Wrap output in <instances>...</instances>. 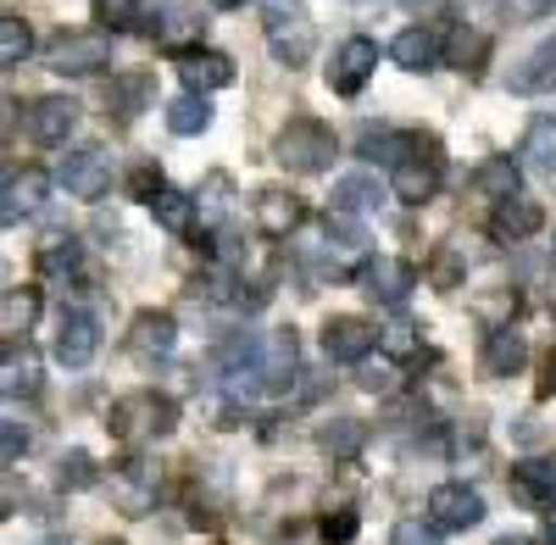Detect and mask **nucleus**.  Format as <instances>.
<instances>
[{
    "instance_id": "nucleus-1",
    "label": "nucleus",
    "mask_w": 556,
    "mask_h": 545,
    "mask_svg": "<svg viewBox=\"0 0 556 545\" xmlns=\"http://www.w3.org/2000/svg\"><path fill=\"white\" fill-rule=\"evenodd\" d=\"M173 423H178V406H173L167 395H156V390L123 395V401L112 406V418H106V429H112L123 445H151V440L173 434Z\"/></svg>"
},
{
    "instance_id": "nucleus-2",
    "label": "nucleus",
    "mask_w": 556,
    "mask_h": 545,
    "mask_svg": "<svg viewBox=\"0 0 556 545\" xmlns=\"http://www.w3.org/2000/svg\"><path fill=\"white\" fill-rule=\"evenodd\" d=\"M273 156L285 162L290 173H329L334 156H340V140H334L329 123H317V117H290L285 128H278Z\"/></svg>"
},
{
    "instance_id": "nucleus-3",
    "label": "nucleus",
    "mask_w": 556,
    "mask_h": 545,
    "mask_svg": "<svg viewBox=\"0 0 556 545\" xmlns=\"http://www.w3.org/2000/svg\"><path fill=\"white\" fill-rule=\"evenodd\" d=\"M45 62H51V73H67V78L106 73V67H112V34H106V28L56 34L51 45H45Z\"/></svg>"
},
{
    "instance_id": "nucleus-4",
    "label": "nucleus",
    "mask_w": 556,
    "mask_h": 545,
    "mask_svg": "<svg viewBox=\"0 0 556 545\" xmlns=\"http://www.w3.org/2000/svg\"><path fill=\"white\" fill-rule=\"evenodd\" d=\"M440 178H445V156H440V145H434V140H429V145L417 140V145L395 162V173H390V195L406 201V206H424V201H434Z\"/></svg>"
},
{
    "instance_id": "nucleus-5",
    "label": "nucleus",
    "mask_w": 556,
    "mask_h": 545,
    "mask_svg": "<svg viewBox=\"0 0 556 545\" xmlns=\"http://www.w3.org/2000/svg\"><path fill=\"white\" fill-rule=\"evenodd\" d=\"M56 185L78 201H101L112 190V156L96 151V145H84V151H67L56 162Z\"/></svg>"
},
{
    "instance_id": "nucleus-6",
    "label": "nucleus",
    "mask_w": 556,
    "mask_h": 545,
    "mask_svg": "<svg viewBox=\"0 0 556 545\" xmlns=\"http://www.w3.org/2000/svg\"><path fill=\"white\" fill-rule=\"evenodd\" d=\"M112 502H117V512H128V518H146V512L156 507V468H151L146 457L117 462V468H112Z\"/></svg>"
},
{
    "instance_id": "nucleus-7",
    "label": "nucleus",
    "mask_w": 556,
    "mask_h": 545,
    "mask_svg": "<svg viewBox=\"0 0 556 545\" xmlns=\"http://www.w3.org/2000/svg\"><path fill=\"white\" fill-rule=\"evenodd\" d=\"M267 51L285 62V67H306L312 51H317L312 17H301V12H273V17H267Z\"/></svg>"
},
{
    "instance_id": "nucleus-8",
    "label": "nucleus",
    "mask_w": 556,
    "mask_h": 545,
    "mask_svg": "<svg viewBox=\"0 0 556 545\" xmlns=\"http://www.w3.org/2000/svg\"><path fill=\"white\" fill-rule=\"evenodd\" d=\"M374 67H379V45L367 34H351L334 51V62H329V89L334 96H356V89L374 78Z\"/></svg>"
},
{
    "instance_id": "nucleus-9",
    "label": "nucleus",
    "mask_w": 556,
    "mask_h": 545,
    "mask_svg": "<svg viewBox=\"0 0 556 545\" xmlns=\"http://www.w3.org/2000/svg\"><path fill=\"white\" fill-rule=\"evenodd\" d=\"M429 523L434 529H473V523H484V495L473 484H434L429 490Z\"/></svg>"
},
{
    "instance_id": "nucleus-10",
    "label": "nucleus",
    "mask_w": 556,
    "mask_h": 545,
    "mask_svg": "<svg viewBox=\"0 0 556 545\" xmlns=\"http://www.w3.org/2000/svg\"><path fill=\"white\" fill-rule=\"evenodd\" d=\"M45 195H51V178H45L39 167L7 173L0 178V229H12V223H23L28 212H39Z\"/></svg>"
},
{
    "instance_id": "nucleus-11",
    "label": "nucleus",
    "mask_w": 556,
    "mask_h": 545,
    "mask_svg": "<svg viewBox=\"0 0 556 545\" xmlns=\"http://www.w3.org/2000/svg\"><path fill=\"white\" fill-rule=\"evenodd\" d=\"M178 78H184V96H212V89L235 84V62H228L223 51H184Z\"/></svg>"
},
{
    "instance_id": "nucleus-12",
    "label": "nucleus",
    "mask_w": 556,
    "mask_h": 545,
    "mask_svg": "<svg viewBox=\"0 0 556 545\" xmlns=\"http://www.w3.org/2000/svg\"><path fill=\"white\" fill-rule=\"evenodd\" d=\"M101 351V324L89 312H62L56 324V362H67V368H84V362H96Z\"/></svg>"
},
{
    "instance_id": "nucleus-13",
    "label": "nucleus",
    "mask_w": 556,
    "mask_h": 545,
    "mask_svg": "<svg viewBox=\"0 0 556 545\" xmlns=\"http://www.w3.org/2000/svg\"><path fill=\"white\" fill-rule=\"evenodd\" d=\"M39 379H45V362H39L34 345L12 340L7 351H0V395H12V401L39 395Z\"/></svg>"
},
{
    "instance_id": "nucleus-14",
    "label": "nucleus",
    "mask_w": 556,
    "mask_h": 545,
    "mask_svg": "<svg viewBox=\"0 0 556 545\" xmlns=\"http://www.w3.org/2000/svg\"><path fill=\"white\" fill-rule=\"evenodd\" d=\"M440 56H445V39H440L434 28H424V23L401 28V34H395V45H390V62H395V67H406V73H434V67H440Z\"/></svg>"
},
{
    "instance_id": "nucleus-15",
    "label": "nucleus",
    "mask_w": 556,
    "mask_h": 545,
    "mask_svg": "<svg viewBox=\"0 0 556 545\" xmlns=\"http://www.w3.org/2000/svg\"><path fill=\"white\" fill-rule=\"evenodd\" d=\"M513 502H523L534 512L556 507V457H529L513 468Z\"/></svg>"
},
{
    "instance_id": "nucleus-16",
    "label": "nucleus",
    "mask_w": 556,
    "mask_h": 545,
    "mask_svg": "<svg viewBox=\"0 0 556 545\" xmlns=\"http://www.w3.org/2000/svg\"><path fill=\"white\" fill-rule=\"evenodd\" d=\"M374 345H379V329L367 324V317H329V324H323V351L334 362H362Z\"/></svg>"
},
{
    "instance_id": "nucleus-17",
    "label": "nucleus",
    "mask_w": 556,
    "mask_h": 545,
    "mask_svg": "<svg viewBox=\"0 0 556 545\" xmlns=\"http://www.w3.org/2000/svg\"><path fill=\"white\" fill-rule=\"evenodd\" d=\"M73 128H78V101H67V96H45V101H34V112H28V134L39 145H67L73 140Z\"/></svg>"
},
{
    "instance_id": "nucleus-18",
    "label": "nucleus",
    "mask_w": 556,
    "mask_h": 545,
    "mask_svg": "<svg viewBox=\"0 0 556 545\" xmlns=\"http://www.w3.org/2000/svg\"><path fill=\"white\" fill-rule=\"evenodd\" d=\"M417 290V267L401 256H379L367 262V295L384 301V306H406V295Z\"/></svg>"
},
{
    "instance_id": "nucleus-19",
    "label": "nucleus",
    "mask_w": 556,
    "mask_h": 545,
    "mask_svg": "<svg viewBox=\"0 0 556 545\" xmlns=\"http://www.w3.org/2000/svg\"><path fill=\"white\" fill-rule=\"evenodd\" d=\"M178 345V324H173V312H139L134 317V329H128V351L139 362H156Z\"/></svg>"
},
{
    "instance_id": "nucleus-20",
    "label": "nucleus",
    "mask_w": 556,
    "mask_h": 545,
    "mask_svg": "<svg viewBox=\"0 0 556 545\" xmlns=\"http://www.w3.org/2000/svg\"><path fill=\"white\" fill-rule=\"evenodd\" d=\"M301 217H306V206L290 190H262L256 195V229L273 235V240H285L290 229H301Z\"/></svg>"
},
{
    "instance_id": "nucleus-21",
    "label": "nucleus",
    "mask_w": 556,
    "mask_h": 545,
    "mask_svg": "<svg viewBox=\"0 0 556 545\" xmlns=\"http://www.w3.org/2000/svg\"><path fill=\"white\" fill-rule=\"evenodd\" d=\"M540 223H545L540 201H523V195H513V201H495V212H490V229H495V240H529V235H540Z\"/></svg>"
},
{
    "instance_id": "nucleus-22",
    "label": "nucleus",
    "mask_w": 556,
    "mask_h": 545,
    "mask_svg": "<svg viewBox=\"0 0 556 545\" xmlns=\"http://www.w3.org/2000/svg\"><path fill=\"white\" fill-rule=\"evenodd\" d=\"M556 89V39H545L540 51L523 56V67L513 73V96H545Z\"/></svg>"
},
{
    "instance_id": "nucleus-23",
    "label": "nucleus",
    "mask_w": 556,
    "mask_h": 545,
    "mask_svg": "<svg viewBox=\"0 0 556 545\" xmlns=\"http://www.w3.org/2000/svg\"><path fill=\"white\" fill-rule=\"evenodd\" d=\"M151 96H156L151 73H123V78H112V84H106V106H112L123 123L146 112V106H151Z\"/></svg>"
},
{
    "instance_id": "nucleus-24",
    "label": "nucleus",
    "mask_w": 556,
    "mask_h": 545,
    "mask_svg": "<svg viewBox=\"0 0 556 545\" xmlns=\"http://www.w3.org/2000/svg\"><path fill=\"white\" fill-rule=\"evenodd\" d=\"M518 185H523V167H518L513 156H490V162L473 173V190H479L484 201H513Z\"/></svg>"
},
{
    "instance_id": "nucleus-25",
    "label": "nucleus",
    "mask_w": 556,
    "mask_h": 545,
    "mask_svg": "<svg viewBox=\"0 0 556 545\" xmlns=\"http://www.w3.org/2000/svg\"><path fill=\"white\" fill-rule=\"evenodd\" d=\"M146 206H151V217L162 223L167 235H190V229H195V201L184 195V190H167V185H162Z\"/></svg>"
},
{
    "instance_id": "nucleus-26",
    "label": "nucleus",
    "mask_w": 556,
    "mask_h": 545,
    "mask_svg": "<svg viewBox=\"0 0 556 545\" xmlns=\"http://www.w3.org/2000/svg\"><path fill=\"white\" fill-rule=\"evenodd\" d=\"M529 362V345H523V334H513V329H495L490 334V351H484V368L495 373V379H513L518 368Z\"/></svg>"
},
{
    "instance_id": "nucleus-27",
    "label": "nucleus",
    "mask_w": 556,
    "mask_h": 545,
    "mask_svg": "<svg viewBox=\"0 0 556 545\" xmlns=\"http://www.w3.org/2000/svg\"><path fill=\"white\" fill-rule=\"evenodd\" d=\"M317 445L329 451V457L345 462V457H356V451L367 445V423H362V418H329V423L317 429Z\"/></svg>"
},
{
    "instance_id": "nucleus-28",
    "label": "nucleus",
    "mask_w": 556,
    "mask_h": 545,
    "mask_svg": "<svg viewBox=\"0 0 556 545\" xmlns=\"http://www.w3.org/2000/svg\"><path fill=\"white\" fill-rule=\"evenodd\" d=\"M379 206V178H367V173H351L334 185V212L340 217H362V212H374Z\"/></svg>"
},
{
    "instance_id": "nucleus-29",
    "label": "nucleus",
    "mask_w": 556,
    "mask_h": 545,
    "mask_svg": "<svg viewBox=\"0 0 556 545\" xmlns=\"http://www.w3.org/2000/svg\"><path fill=\"white\" fill-rule=\"evenodd\" d=\"M167 128L178 134V140L206 134V128H212V101H206V96H178V101H167Z\"/></svg>"
},
{
    "instance_id": "nucleus-30",
    "label": "nucleus",
    "mask_w": 556,
    "mask_h": 545,
    "mask_svg": "<svg viewBox=\"0 0 556 545\" xmlns=\"http://www.w3.org/2000/svg\"><path fill=\"white\" fill-rule=\"evenodd\" d=\"M34 317H39V290H7L0 295V334H28L34 329Z\"/></svg>"
},
{
    "instance_id": "nucleus-31",
    "label": "nucleus",
    "mask_w": 556,
    "mask_h": 545,
    "mask_svg": "<svg viewBox=\"0 0 556 545\" xmlns=\"http://www.w3.org/2000/svg\"><path fill=\"white\" fill-rule=\"evenodd\" d=\"M34 51V28L12 12H0V67H23Z\"/></svg>"
},
{
    "instance_id": "nucleus-32",
    "label": "nucleus",
    "mask_w": 556,
    "mask_h": 545,
    "mask_svg": "<svg viewBox=\"0 0 556 545\" xmlns=\"http://www.w3.org/2000/svg\"><path fill=\"white\" fill-rule=\"evenodd\" d=\"M523 156H529L534 173H556V117H534V123H529Z\"/></svg>"
},
{
    "instance_id": "nucleus-33",
    "label": "nucleus",
    "mask_w": 556,
    "mask_h": 545,
    "mask_svg": "<svg viewBox=\"0 0 556 545\" xmlns=\"http://www.w3.org/2000/svg\"><path fill=\"white\" fill-rule=\"evenodd\" d=\"M56 484L62 490H96L101 484V468H96V457H89V451H67V457L56 462Z\"/></svg>"
},
{
    "instance_id": "nucleus-34",
    "label": "nucleus",
    "mask_w": 556,
    "mask_h": 545,
    "mask_svg": "<svg viewBox=\"0 0 556 545\" xmlns=\"http://www.w3.org/2000/svg\"><path fill=\"white\" fill-rule=\"evenodd\" d=\"M101 23H106V34L146 28V0H101Z\"/></svg>"
},
{
    "instance_id": "nucleus-35",
    "label": "nucleus",
    "mask_w": 556,
    "mask_h": 545,
    "mask_svg": "<svg viewBox=\"0 0 556 545\" xmlns=\"http://www.w3.org/2000/svg\"><path fill=\"white\" fill-rule=\"evenodd\" d=\"M78 256H84V251H78L73 235H51V240L39 245V267H45V272H73Z\"/></svg>"
},
{
    "instance_id": "nucleus-36",
    "label": "nucleus",
    "mask_w": 556,
    "mask_h": 545,
    "mask_svg": "<svg viewBox=\"0 0 556 545\" xmlns=\"http://www.w3.org/2000/svg\"><path fill=\"white\" fill-rule=\"evenodd\" d=\"M228 195H235V185H228V173H212L206 185H201L195 212H206V217H228Z\"/></svg>"
},
{
    "instance_id": "nucleus-37",
    "label": "nucleus",
    "mask_w": 556,
    "mask_h": 545,
    "mask_svg": "<svg viewBox=\"0 0 556 545\" xmlns=\"http://www.w3.org/2000/svg\"><path fill=\"white\" fill-rule=\"evenodd\" d=\"M379 351H384V356H395V362H412V356H417V329H412V324L379 329Z\"/></svg>"
},
{
    "instance_id": "nucleus-38",
    "label": "nucleus",
    "mask_w": 556,
    "mask_h": 545,
    "mask_svg": "<svg viewBox=\"0 0 556 545\" xmlns=\"http://www.w3.org/2000/svg\"><path fill=\"white\" fill-rule=\"evenodd\" d=\"M390 545H440V529L424 523V518H401L395 534H390Z\"/></svg>"
},
{
    "instance_id": "nucleus-39",
    "label": "nucleus",
    "mask_w": 556,
    "mask_h": 545,
    "mask_svg": "<svg viewBox=\"0 0 556 545\" xmlns=\"http://www.w3.org/2000/svg\"><path fill=\"white\" fill-rule=\"evenodd\" d=\"M329 240H340V251H362V245H367V229H362L356 217L329 212Z\"/></svg>"
},
{
    "instance_id": "nucleus-40",
    "label": "nucleus",
    "mask_w": 556,
    "mask_h": 545,
    "mask_svg": "<svg viewBox=\"0 0 556 545\" xmlns=\"http://www.w3.org/2000/svg\"><path fill=\"white\" fill-rule=\"evenodd\" d=\"M28 451V429L23 423H0V468H12Z\"/></svg>"
},
{
    "instance_id": "nucleus-41",
    "label": "nucleus",
    "mask_w": 556,
    "mask_h": 545,
    "mask_svg": "<svg viewBox=\"0 0 556 545\" xmlns=\"http://www.w3.org/2000/svg\"><path fill=\"white\" fill-rule=\"evenodd\" d=\"M195 28H201V23H195V12H190V7H178V12H173V23H167V28H156V39H162V45H178V39H190Z\"/></svg>"
},
{
    "instance_id": "nucleus-42",
    "label": "nucleus",
    "mask_w": 556,
    "mask_h": 545,
    "mask_svg": "<svg viewBox=\"0 0 556 545\" xmlns=\"http://www.w3.org/2000/svg\"><path fill=\"white\" fill-rule=\"evenodd\" d=\"M323 540H329V545H345V540H356V512L323 518Z\"/></svg>"
},
{
    "instance_id": "nucleus-43",
    "label": "nucleus",
    "mask_w": 556,
    "mask_h": 545,
    "mask_svg": "<svg viewBox=\"0 0 556 545\" xmlns=\"http://www.w3.org/2000/svg\"><path fill=\"white\" fill-rule=\"evenodd\" d=\"M434 279H440L445 290H456V279H462V262H456V251H440V262H434Z\"/></svg>"
},
{
    "instance_id": "nucleus-44",
    "label": "nucleus",
    "mask_w": 556,
    "mask_h": 545,
    "mask_svg": "<svg viewBox=\"0 0 556 545\" xmlns=\"http://www.w3.org/2000/svg\"><path fill=\"white\" fill-rule=\"evenodd\" d=\"M128 185H134V195H139V201H151V195H156V190H162V178H156V173H151V167H139V173H134V178H128Z\"/></svg>"
},
{
    "instance_id": "nucleus-45",
    "label": "nucleus",
    "mask_w": 556,
    "mask_h": 545,
    "mask_svg": "<svg viewBox=\"0 0 556 545\" xmlns=\"http://www.w3.org/2000/svg\"><path fill=\"white\" fill-rule=\"evenodd\" d=\"M17 123H23L17 101H7V96H0V140H12V134H17Z\"/></svg>"
},
{
    "instance_id": "nucleus-46",
    "label": "nucleus",
    "mask_w": 556,
    "mask_h": 545,
    "mask_svg": "<svg viewBox=\"0 0 556 545\" xmlns=\"http://www.w3.org/2000/svg\"><path fill=\"white\" fill-rule=\"evenodd\" d=\"M513 7H518L523 17H545V12H556V0H513Z\"/></svg>"
},
{
    "instance_id": "nucleus-47",
    "label": "nucleus",
    "mask_w": 556,
    "mask_h": 545,
    "mask_svg": "<svg viewBox=\"0 0 556 545\" xmlns=\"http://www.w3.org/2000/svg\"><path fill=\"white\" fill-rule=\"evenodd\" d=\"M545 545H556V507H551V518H545Z\"/></svg>"
},
{
    "instance_id": "nucleus-48",
    "label": "nucleus",
    "mask_w": 556,
    "mask_h": 545,
    "mask_svg": "<svg viewBox=\"0 0 556 545\" xmlns=\"http://www.w3.org/2000/svg\"><path fill=\"white\" fill-rule=\"evenodd\" d=\"M34 545H67V534H39Z\"/></svg>"
},
{
    "instance_id": "nucleus-49",
    "label": "nucleus",
    "mask_w": 556,
    "mask_h": 545,
    "mask_svg": "<svg viewBox=\"0 0 556 545\" xmlns=\"http://www.w3.org/2000/svg\"><path fill=\"white\" fill-rule=\"evenodd\" d=\"M495 545H534L529 534H506V540H495Z\"/></svg>"
},
{
    "instance_id": "nucleus-50",
    "label": "nucleus",
    "mask_w": 556,
    "mask_h": 545,
    "mask_svg": "<svg viewBox=\"0 0 556 545\" xmlns=\"http://www.w3.org/2000/svg\"><path fill=\"white\" fill-rule=\"evenodd\" d=\"M212 7H217V12H235V7H245V0H212Z\"/></svg>"
},
{
    "instance_id": "nucleus-51",
    "label": "nucleus",
    "mask_w": 556,
    "mask_h": 545,
    "mask_svg": "<svg viewBox=\"0 0 556 545\" xmlns=\"http://www.w3.org/2000/svg\"><path fill=\"white\" fill-rule=\"evenodd\" d=\"M273 7H278V12H285V0H273ZM290 7H295V0H290Z\"/></svg>"
},
{
    "instance_id": "nucleus-52",
    "label": "nucleus",
    "mask_w": 556,
    "mask_h": 545,
    "mask_svg": "<svg viewBox=\"0 0 556 545\" xmlns=\"http://www.w3.org/2000/svg\"><path fill=\"white\" fill-rule=\"evenodd\" d=\"M406 7H424V0H406Z\"/></svg>"
},
{
    "instance_id": "nucleus-53",
    "label": "nucleus",
    "mask_w": 556,
    "mask_h": 545,
    "mask_svg": "<svg viewBox=\"0 0 556 545\" xmlns=\"http://www.w3.org/2000/svg\"><path fill=\"white\" fill-rule=\"evenodd\" d=\"M551 262H556V245H551Z\"/></svg>"
},
{
    "instance_id": "nucleus-54",
    "label": "nucleus",
    "mask_w": 556,
    "mask_h": 545,
    "mask_svg": "<svg viewBox=\"0 0 556 545\" xmlns=\"http://www.w3.org/2000/svg\"><path fill=\"white\" fill-rule=\"evenodd\" d=\"M106 545H117V540H106Z\"/></svg>"
}]
</instances>
